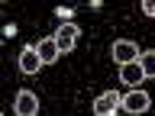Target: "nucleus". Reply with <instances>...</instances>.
I'll return each instance as SVG.
<instances>
[{
    "mask_svg": "<svg viewBox=\"0 0 155 116\" xmlns=\"http://www.w3.org/2000/svg\"><path fill=\"white\" fill-rule=\"evenodd\" d=\"M149 106H152V100H149V94H145V90H129V94L120 97V110H126L129 116L145 113Z\"/></svg>",
    "mask_w": 155,
    "mask_h": 116,
    "instance_id": "f257e3e1",
    "label": "nucleus"
},
{
    "mask_svg": "<svg viewBox=\"0 0 155 116\" xmlns=\"http://www.w3.org/2000/svg\"><path fill=\"white\" fill-rule=\"evenodd\" d=\"M52 39H55L58 52H71V48L78 45V39H81V29H78V23H61Z\"/></svg>",
    "mask_w": 155,
    "mask_h": 116,
    "instance_id": "f03ea898",
    "label": "nucleus"
},
{
    "mask_svg": "<svg viewBox=\"0 0 155 116\" xmlns=\"http://www.w3.org/2000/svg\"><path fill=\"white\" fill-rule=\"evenodd\" d=\"M136 58H139V45L133 39H116L113 42V61L116 65H133Z\"/></svg>",
    "mask_w": 155,
    "mask_h": 116,
    "instance_id": "7ed1b4c3",
    "label": "nucleus"
},
{
    "mask_svg": "<svg viewBox=\"0 0 155 116\" xmlns=\"http://www.w3.org/2000/svg\"><path fill=\"white\" fill-rule=\"evenodd\" d=\"M116 110H120V94L116 90H104L94 100V116H116Z\"/></svg>",
    "mask_w": 155,
    "mask_h": 116,
    "instance_id": "20e7f679",
    "label": "nucleus"
},
{
    "mask_svg": "<svg viewBox=\"0 0 155 116\" xmlns=\"http://www.w3.org/2000/svg\"><path fill=\"white\" fill-rule=\"evenodd\" d=\"M13 110H16V116H36L39 113V97L32 90H19L16 100H13Z\"/></svg>",
    "mask_w": 155,
    "mask_h": 116,
    "instance_id": "39448f33",
    "label": "nucleus"
},
{
    "mask_svg": "<svg viewBox=\"0 0 155 116\" xmlns=\"http://www.w3.org/2000/svg\"><path fill=\"white\" fill-rule=\"evenodd\" d=\"M120 81H123L129 90H136V87L145 81V74H142V68L133 61V65H120Z\"/></svg>",
    "mask_w": 155,
    "mask_h": 116,
    "instance_id": "423d86ee",
    "label": "nucleus"
},
{
    "mask_svg": "<svg viewBox=\"0 0 155 116\" xmlns=\"http://www.w3.org/2000/svg\"><path fill=\"white\" fill-rule=\"evenodd\" d=\"M32 48H36V55H39V61H42V65H55V58L61 55L52 36H48V39H42V42H39V45H32Z\"/></svg>",
    "mask_w": 155,
    "mask_h": 116,
    "instance_id": "0eeeda50",
    "label": "nucleus"
},
{
    "mask_svg": "<svg viewBox=\"0 0 155 116\" xmlns=\"http://www.w3.org/2000/svg\"><path fill=\"white\" fill-rule=\"evenodd\" d=\"M39 68H42V61H39L36 48H32V45L23 48V52H19V71H23V74H36Z\"/></svg>",
    "mask_w": 155,
    "mask_h": 116,
    "instance_id": "6e6552de",
    "label": "nucleus"
},
{
    "mask_svg": "<svg viewBox=\"0 0 155 116\" xmlns=\"http://www.w3.org/2000/svg\"><path fill=\"white\" fill-rule=\"evenodd\" d=\"M136 65L142 68V74H145V77H152V74H155V52H139Z\"/></svg>",
    "mask_w": 155,
    "mask_h": 116,
    "instance_id": "1a4fd4ad",
    "label": "nucleus"
},
{
    "mask_svg": "<svg viewBox=\"0 0 155 116\" xmlns=\"http://www.w3.org/2000/svg\"><path fill=\"white\" fill-rule=\"evenodd\" d=\"M142 13H145V16H155V7H152V3H149V0H145V3H142Z\"/></svg>",
    "mask_w": 155,
    "mask_h": 116,
    "instance_id": "9d476101",
    "label": "nucleus"
},
{
    "mask_svg": "<svg viewBox=\"0 0 155 116\" xmlns=\"http://www.w3.org/2000/svg\"><path fill=\"white\" fill-rule=\"evenodd\" d=\"M55 13H58V16H61V19H65V23H68V16H71V10H68V7H58Z\"/></svg>",
    "mask_w": 155,
    "mask_h": 116,
    "instance_id": "9b49d317",
    "label": "nucleus"
}]
</instances>
